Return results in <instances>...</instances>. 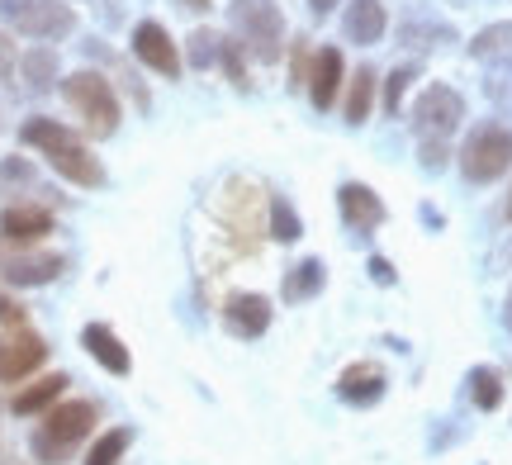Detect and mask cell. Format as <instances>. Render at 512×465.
Masks as SVG:
<instances>
[{
	"label": "cell",
	"instance_id": "obj_29",
	"mask_svg": "<svg viewBox=\"0 0 512 465\" xmlns=\"http://www.w3.org/2000/svg\"><path fill=\"white\" fill-rule=\"evenodd\" d=\"M10 67H15V43L0 34V76H10Z\"/></svg>",
	"mask_w": 512,
	"mask_h": 465
},
{
	"label": "cell",
	"instance_id": "obj_4",
	"mask_svg": "<svg viewBox=\"0 0 512 465\" xmlns=\"http://www.w3.org/2000/svg\"><path fill=\"white\" fill-rule=\"evenodd\" d=\"M512 167V129H498V124H479L470 138H465V148H460V171H465V181H498L503 171Z\"/></svg>",
	"mask_w": 512,
	"mask_h": 465
},
{
	"label": "cell",
	"instance_id": "obj_16",
	"mask_svg": "<svg viewBox=\"0 0 512 465\" xmlns=\"http://www.w3.org/2000/svg\"><path fill=\"white\" fill-rule=\"evenodd\" d=\"M86 347H91V356L100 361V366H105V371H114V375L128 371V352L119 347V337H114L110 328L91 323V328H86Z\"/></svg>",
	"mask_w": 512,
	"mask_h": 465
},
{
	"label": "cell",
	"instance_id": "obj_14",
	"mask_svg": "<svg viewBox=\"0 0 512 465\" xmlns=\"http://www.w3.org/2000/svg\"><path fill=\"white\" fill-rule=\"evenodd\" d=\"M53 228V219H48V209H34V205H10L5 214H0V233L10 242H38L43 233Z\"/></svg>",
	"mask_w": 512,
	"mask_h": 465
},
{
	"label": "cell",
	"instance_id": "obj_31",
	"mask_svg": "<svg viewBox=\"0 0 512 465\" xmlns=\"http://www.w3.org/2000/svg\"><path fill=\"white\" fill-rule=\"evenodd\" d=\"M0 318H5V323H19V309L10 304V299H0Z\"/></svg>",
	"mask_w": 512,
	"mask_h": 465
},
{
	"label": "cell",
	"instance_id": "obj_3",
	"mask_svg": "<svg viewBox=\"0 0 512 465\" xmlns=\"http://www.w3.org/2000/svg\"><path fill=\"white\" fill-rule=\"evenodd\" d=\"M95 428V404L91 399H72V404H57L53 413H48V423L38 428L34 437V451L43 456V461H67L72 456V447L86 437V432Z\"/></svg>",
	"mask_w": 512,
	"mask_h": 465
},
{
	"label": "cell",
	"instance_id": "obj_32",
	"mask_svg": "<svg viewBox=\"0 0 512 465\" xmlns=\"http://www.w3.org/2000/svg\"><path fill=\"white\" fill-rule=\"evenodd\" d=\"M176 5H185V10H209V0H176Z\"/></svg>",
	"mask_w": 512,
	"mask_h": 465
},
{
	"label": "cell",
	"instance_id": "obj_27",
	"mask_svg": "<svg viewBox=\"0 0 512 465\" xmlns=\"http://www.w3.org/2000/svg\"><path fill=\"white\" fill-rule=\"evenodd\" d=\"M271 233L280 242H294V238H299V219H294V209L285 205V200H275V205H271Z\"/></svg>",
	"mask_w": 512,
	"mask_h": 465
},
{
	"label": "cell",
	"instance_id": "obj_13",
	"mask_svg": "<svg viewBox=\"0 0 512 465\" xmlns=\"http://www.w3.org/2000/svg\"><path fill=\"white\" fill-rule=\"evenodd\" d=\"M223 318H228V328L238 337H256V333H266V323H271V304L261 295H233Z\"/></svg>",
	"mask_w": 512,
	"mask_h": 465
},
{
	"label": "cell",
	"instance_id": "obj_10",
	"mask_svg": "<svg viewBox=\"0 0 512 465\" xmlns=\"http://www.w3.org/2000/svg\"><path fill=\"white\" fill-rule=\"evenodd\" d=\"M337 205H342V219H347V228H356V233H370L375 224H384V205L380 195L370 186H342V195H337Z\"/></svg>",
	"mask_w": 512,
	"mask_h": 465
},
{
	"label": "cell",
	"instance_id": "obj_35",
	"mask_svg": "<svg viewBox=\"0 0 512 465\" xmlns=\"http://www.w3.org/2000/svg\"><path fill=\"white\" fill-rule=\"evenodd\" d=\"M508 219H512V195H508Z\"/></svg>",
	"mask_w": 512,
	"mask_h": 465
},
{
	"label": "cell",
	"instance_id": "obj_19",
	"mask_svg": "<svg viewBox=\"0 0 512 465\" xmlns=\"http://www.w3.org/2000/svg\"><path fill=\"white\" fill-rule=\"evenodd\" d=\"M370 105H375V72L361 67V72L351 76V91H347V124H366Z\"/></svg>",
	"mask_w": 512,
	"mask_h": 465
},
{
	"label": "cell",
	"instance_id": "obj_30",
	"mask_svg": "<svg viewBox=\"0 0 512 465\" xmlns=\"http://www.w3.org/2000/svg\"><path fill=\"white\" fill-rule=\"evenodd\" d=\"M370 271H375V280H380V285H394V266H389V261H384V257H375V261H370Z\"/></svg>",
	"mask_w": 512,
	"mask_h": 465
},
{
	"label": "cell",
	"instance_id": "obj_5",
	"mask_svg": "<svg viewBox=\"0 0 512 465\" xmlns=\"http://www.w3.org/2000/svg\"><path fill=\"white\" fill-rule=\"evenodd\" d=\"M233 29H238L242 48L256 53L261 62L280 57L285 19H280V10H275V0H238V5H233Z\"/></svg>",
	"mask_w": 512,
	"mask_h": 465
},
{
	"label": "cell",
	"instance_id": "obj_11",
	"mask_svg": "<svg viewBox=\"0 0 512 465\" xmlns=\"http://www.w3.org/2000/svg\"><path fill=\"white\" fill-rule=\"evenodd\" d=\"M337 394H342L347 404H356V409H366V404H375V399L384 394V371L380 366H370V361H356V366L342 371Z\"/></svg>",
	"mask_w": 512,
	"mask_h": 465
},
{
	"label": "cell",
	"instance_id": "obj_21",
	"mask_svg": "<svg viewBox=\"0 0 512 465\" xmlns=\"http://www.w3.org/2000/svg\"><path fill=\"white\" fill-rule=\"evenodd\" d=\"M323 290V261H299L285 276V299H309Z\"/></svg>",
	"mask_w": 512,
	"mask_h": 465
},
{
	"label": "cell",
	"instance_id": "obj_6",
	"mask_svg": "<svg viewBox=\"0 0 512 465\" xmlns=\"http://www.w3.org/2000/svg\"><path fill=\"white\" fill-rule=\"evenodd\" d=\"M460 119H465V100L451 86H427L413 105V129L422 143H446L460 129Z\"/></svg>",
	"mask_w": 512,
	"mask_h": 465
},
{
	"label": "cell",
	"instance_id": "obj_25",
	"mask_svg": "<svg viewBox=\"0 0 512 465\" xmlns=\"http://www.w3.org/2000/svg\"><path fill=\"white\" fill-rule=\"evenodd\" d=\"M124 451H128V432L114 428L110 437H105V442H100V447L86 456V465H119V456H124Z\"/></svg>",
	"mask_w": 512,
	"mask_h": 465
},
{
	"label": "cell",
	"instance_id": "obj_20",
	"mask_svg": "<svg viewBox=\"0 0 512 465\" xmlns=\"http://www.w3.org/2000/svg\"><path fill=\"white\" fill-rule=\"evenodd\" d=\"M62 375H48V380H38V385H29L24 394H15V413H43L48 404H57V394H62Z\"/></svg>",
	"mask_w": 512,
	"mask_h": 465
},
{
	"label": "cell",
	"instance_id": "obj_34",
	"mask_svg": "<svg viewBox=\"0 0 512 465\" xmlns=\"http://www.w3.org/2000/svg\"><path fill=\"white\" fill-rule=\"evenodd\" d=\"M503 318H508V328H512V295H508V309H503Z\"/></svg>",
	"mask_w": 512,
	"mask_h": 465
},
{
	"label": "cell",
	"instance_id": "obj_22",
	"mask_svg": "<svg viewBox=\"0 0 512 465\" xmlns=\"http://www.w3.org/2000/svg\"><path fill=\"white\" fill-rule=\"evenodd\" d=\"M24 81H29L34 91H48L57 81V57L48 53V48H29V53H24Z\"/></svg>",
	"mask_w": 512,
	"mask_h": 465
},
{
	"label": "cell",
	"instance_id": "obj_1",
	"mask_svg": "<svg viewBox=\"0 0 512 465\" xmlns=\"http://www.w3.org/2000/svg\"><path fill=\"white\" fill-rule=\"evenodd\" d=\"M19 138L29 143V148H38L48 162H53L57 176H67V181H76V186H100L105 181V171H100V162L91 157V148L76 138V133H67L57 119H29L24 129H19Z\"/></svg>",
	"mask_w": 512,
	"mask_h": 465
},
{
	"label": "cell",
	"instance_id": "obj_28",
	"mask_svg": "<svg viewBox=\"0 0 512 465\" xmlns=\"http://www.w3.org/2000/svg\"><path fill=\"white\" fill-rule=\"evenodd\" d=\"M484 91L498 105H512V62H498L494 72H489V81H484Z\"/></svg>",
	"mask_w": 512,
	"mask_h": 465
},
{
	"label": "cell",
	"instance_id": "obj_15",
	"mask_svg": "<svg viewBox=\"0 0 512 465\" xmlns=\"http://www.w3.org/2000/svg\"><path fill=\"white\" fill-rule=\"evenodd\" d=\"M347 38L361 43V48L380 43L384 38V5L380 0H351L347 5Z\"/></svg>",
	"mask_w": 512,
	"mask_h": 465
},
{
	"label": "cell",
	"instance_id": "obj_24",
	"mask_svg": "<svg viewBox=\"0 0 512 465\" xmlns=\"http://www.w3.org/2000/svg\"><path fill=\"white\" fill-rule=\"evenodd\" d=\"M223 57V38L209 34V29H200V34H190V62L195 67H214Z\"/></svg>",
	"mask_w": 512,
	"mask_h": 465
},
{
	"label": "cell",
	"instance_id": "obj_12",
	"mask_svg": "<svg viewBox=\"0 0 512 465\" xmlns=\"http://www.w3.org/2000/svg\"><path fill=\"white\" fill-rule=\"evenodd\" d=\"M342 91V53L337 48H323L313 57V72H309V95L318 110H332V100Z\"/></svg>",
	"mask_w": 512,
	"mask_h": 465
},
{
	"label": "cell",
	"instance_id": "obj_17",
	"mask_svg": "<svg viewBox=\"0 0 512 465\" xmlns=\"http://www.w3.org/2000/svg\"><path fill=\"white\" fill-rule=\"evenodd\" d=\"M62 271V257H15L5 266L10 285H48Z\"/></svg>",
	"mask_w": 512,
	"mask_h": 465
},
{
	"label": "cell",
	"instance_id": "obj_9",
	"mask_svg": "<svg viewBox=\"0 0 512 465\" xmlns=\"http://www.w3.org/2000/svg\"><path fill=\"white\" fill-rule=\"evenodd\" d=\"M133 53L143 57L152 72H162V76L181 72V53H176V43H171V34H166L162 24H152V19L133 29Z\"/></svg>",
	"mask_w": 512,
	"mask_h": 465
},
{
	"label": "cell",
	"instance_id": "obj_26",
	"mask_svg": "<svg viewBox=\"0 0 512 465\" xmlns=\"http://www.w3.org/2000/svg\"><path fill=\"white\" fill-rule=\"evenodd\" d=\"M408 81H418V67H399V72L384 81V110L389 114L403 110V91H408Z\"/></svg>",
	"mask_w": 512,
	"mask_h": 465
},
{
	"label": "cell",
	"instance_id": "obj_8",
	"mask_svg": "<svg viewBox=\"0 0 512 465\" xmlns=\"http://www.w3.org/2000/svg\"><path fill=\"white\" fill-rule=\"evenodd\" d=\"M43 356H48V347H43L34 333H5L0 337V380H5V385L24 380L29 371L43 366Z\"/></svg>",
	"mask_w": 512,
	"mask_h": 465
},
{
	"label": "cell",
	"instance_id": "obj_23",
	"mask_svg": "<svg viewBox=\"0 0 512 465\" xmlns=\"http://www.w3.org/2000/svg\"><path fill=\"white\" fill-rule=\"evenodd\" d=\"M470 399H475V409H498L503 404V380H498V371H484L479 366L475 375H470Z\"/></svg>",
	"mask_w": 512,
	"mask_h": 465
},
{
	"label": "cell",
	"instance_id": "obj_18",
	"mask_svg": "<svg viewBox=\"0 0 512 465\" xmlns=\"http://www.w3.org/2000/svg\"><path fill=\"white\" fill-rule=\"evenodd\" d=\"M470 53H475L479 62H489V67L512 62V24H489V29L470 43Z\"/></svg>",
	"mask_w": 512,
	"mask_h": 465
},
{
	"label": "cell",
	"instance_id": "obj_33",
	"mask_svg": "<svg viewBox=\"0 0 512 465\" xmlns=\"http://www.w3.org/2000/svg\"><path fill=\"white\" fill-rule=\"evenodd\" d=\"M309 5H313V10H318V15H328V10H332V5H337V0H309Z\"/></svg>",
	"mask_w": 512,
	"mask_h": 465
},
{
	"label": "cell",
	"instance_id": "obj_7",
	"mask_svg": "<svg viewBox=\"0 0 512 465\" xmlns=\"http://www.w3.org/2000/svg\"><path fill=\"white\" fill-rule=\"evenodd\" d=\"M0 15L29 38H62L72 29V10L57 0H0Z\"/></svg>",
	"mask_w": 512,
	"mask_h": 465
},
{
	"label": "cell",
	"instance_id": "obj_2",
	"mask_svg": "<svg viewBox=\"0 0 512 465\" xmlns=\"http://www.w3.org/2000/svg\"><path fill=\"white\" fill-rule=\"evenodd\" d=\"M67 105L76 110V119L95 133V138H110L119 129V100H114L110 81L100 72H72L67 76Z\"/></svg>",
	"mask_w": 512,
	"mask_h": 465
}]
</instances>
